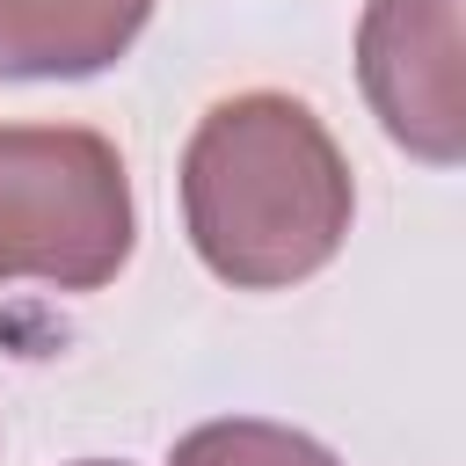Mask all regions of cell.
Wrapping results in <instances>:
<instances>
[{
	"label": "cell",
	"mask_w": 466,
	"mask_h": 466,
	"mask_svg": "<svg viewBox=\"0 0 466 466\" xmlns=\"http://www.w3.org/2000/svg\"><path fill=\"white\" fill-rule=\"evenodd\" d=\"M357 189L335 131L284 87L204 109L182 146V226L197 262L233 291H284L335 262Z\"/></svg>",
	"instance_id": "cell-1"
},
{
	"label": "cell",
	"mask_w": 466,
	"mask_h": 466,
	"mask_svg": "<svg viewBox=\"0 0 466 466\" xmlns=\"http://www.w3.org/2000/svg\"><path fill=\"white\" fill-rule=\"evenodd\" d=\"M138 240L124 153L87 124H0V284L102 291Z\"/></svg>",
	"instance_id": "cell-2"
},
{
	"label": "cell",
	"mask_w": 466,
	"mask_h": 466,
	"mask_svg": "<svg viewBox=\"0 0 466 466\" xmlns=\"http://www.w3.org/2000/svg\"><path fill=\"white\" fill-rule=\"evenodd\" d=\"M466 0H364L357 22V80L393 146L430 167L466 153V58H459Z\"/></svg>",
	"instance_id": "cell-3"
},
{
	"label": "cell",
	"mask_w": 466,
	"mask_h": 466,
	"mask_svg": "<svg viewBox=\"0 0 466 466\" xmlns=\"http://www.w3.org/2000/svg\"><path fill=\"white\" fill-rule=\"evenodd\" d=\"M153 0H0V80H87L116 66Z\"/></svg>",
	"instance_id": "cell-4"
},
{
	"label": "cell",
	"mask_w": 466,
	"mask_h": 466,
	"mask_svg": "<svg viewBox=\"0 0 466 466\" xmlns=\"http://www.w3.org/2000/svg\"><path fill=\"white\" fill-rule=\"evenodd\" d=\"M167 466H342V459L306 430H284L262 415H218V422H197L167 451Z\"/></svg>",
	"instance_id": "cell-5"
},
{
	"label": "cell",
	"mask_w": 466,
	"mask_h": 466,
	"mask_svg": "<svg viewBox=\"0 0 466 466\" xmlns=\"http://www.w3.org/2000/svg\"><path fill=\"white\" fill-rule=\"evenodd\" d=\"M80 466H116V459H80Z\"/></svg>",
	"instance_id": "cell-6"
}]
</instances>
